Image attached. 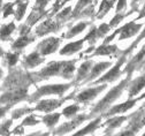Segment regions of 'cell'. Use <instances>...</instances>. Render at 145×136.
<instances>
[{"instance_id": "4fadbf2b", "label": "cell", "mask_w": 145, "mask_h": 136, "mask_svg": "<svg viewBox=\"0 0 145 136\" xmlns=\"http://www.w3.org/2000/svg\"><path fill=\"white\" fill-rule=\"evenodd\" d=\"M144 87H145V74H143L142 76L137 77L136 80H134L129 84V97L131 98V97L138 95L139 91L142 89H144Z\"/></svg>"}, {"instance_id": "5bb4252c", "label": "cell", "mask_w": 145, "mask_h": 136, "mask_svg": "<svg viewBox=\"0 0 145 136\" xmlns=\"http://www.w3.org/2000/svg\"><path fill=\"white\" fill-rule=\"evenodd\" d=\"M44 61V59L42 58V54L38 52V51H35L32 52L31 54H29L28 57H25V59H24V66L27 68H33L36 66H38L40 65L42 62Z\"/></svg>"}, {"instance_id": "4316f807", "label": "cell", "mask_w": 145, "mask_h": 136, "mask_svg": "<svg viewBox=\"0 0 145 136\" xmlns=\"http://www.w3.org/2000/svg\"><path fill=\"white\" fill-rule=\"evenodd\" d=\"M44 15H45V12H44V11H37V9H33V11H32V13L30 14V16L28 17L27 24H28V26H32V24H35L37 21H39Z\"/></svg>"}, {"instance_id": "ac0fdd59", "label": "cell", "mask_w": 145, "mask_h": 136, "mask_svg": "<svg viewBox=\"0 0 145 136\" xmlns=\"http://www.w3.org/2000/svg\"><path fill=\"white\" fill-rule=\"evenodd\" d=\"M75 62L76 60H71V61H65V65H63V68H62V72H61V75L63 79H71L72 77V74L75 72Z\"/></svg>"}, {"instance_id": "d6986e66", "label": "cell", "mask_w": 145, "mask_h": 136, "mask_svg": "<svg viewBox=\"0 0 145 136\" xmlns=\"http://www.w3.org/2000/svg\"><path fill=\"white\" fill-rule=\"evenodd\" d=\"M33 41H35V37H29L28 35H25V36H21L19 39H16L15 43H13L12 47L15 49V50H21V49L25 47L28 44L32 43Z\"/></svg>"}, {"instance_id": "ba28073f", "label": "cell", "mask_w": 145, "mask_h": 136, "mask_svg": "<svg viewBox=\"0 0 145 136\" xmlns=\"http://www.w3.org/2000/svg\"><path fill=\"white\" fill-rule=\"evenodd\" d=\"M65 99H61V101H57V99H46V101H42L37 104V106H36L35 110L37 111H42V112H51L53 110H56L58 107L61 106V104L63 103Z\"/></svg>"}, {"instance_id": "9c48e42d", "label": "cell", "mask_w": 145, "mask_h": 136, "mask_svg": "<svg viewBox=\"0 0 145 136\" xmlns=\"http://www.w3.org/2000/svg\"><path fill=\"white\" fill-rule=\"evenodd\" d=\"M89 118L88 115H78L77 118H75L72 121H70V122H67V124H65V125H62L61 127H59L57 130H56V133L54 134H65V133H68V131H70V130H72V129H75L77 126H80L84 120H86Z\"/></svg>"}, {"instance_id": "2e32d148", "label": "cell", "mask_w": 145, "mask_h": 136, "mask_svg": "<svg viewBox=\"0 0 145 136\" xmlns=\"http://www.w3.org/2000/svg\"><path fill=\"white\" fill-rule=\"evenodd\" d=\"M92 66H93V61H92V60H88V61L83 62V64L81 65V67L78 68V70H77V77H76V81H77V82H80V81L84 80L85 77L88 76V74L90 73V70H91Z\"/></svg>"}, {"instance_id": "603a6c76", "label": "cell", "mask_w": 145, "mask_h": 136, "mask_svg": "<svg viewBox=\"0 0 145 136\" xmlns=\"http://www.w3.org/2000/svg\"><path fill=\"white\" fill-rule=\"evenodd\" d=\"M16 5H17V8L14 12V14H15V18H16V20L20 21L21 18L23 17L24 13H25V9L28 7V3L27 1L23 3V1H21V0H16Z\"/></svg>"}, {"instance_id": "8fae6325", "label": "cell", "mask_w": 145, "mask_h": 136, "mask_svg": "<svg viewBox=\"0 0 145 136\" xmlns=\"http://www.w3.org/2000/svg\"><path fill=\"white\" fill-rule=\"evenodd\" d=\"M136 102H137V99H129V101H127V102L123 103V104L113 106L112 108L108 110V112L105 113L104 115H105V116H110V115H114V114H118V113H124V112L128 111L129 108H131V107L136 104Z\"/></svg>"}, {"instance_id": "484cf974", "label": "cell", "mask_w": 145, "mask_h": 136, "mask_svg": "<svg viewBox=\"0 0 145 136\" xmlns=\"http://www.w3.org/2000/svg\"><path fill=\"white\" fill-rule=\"evenodd\" d=\"M88 27V23L86 22H80L78 24H76L75 27H72L66 35H65V37H67V38H71V37H74V36H76V35H78V34H81L85 28Z\"/></svg>"}, {"instance_id": "f907efd6", "label": "cell", "mask_w": 145, "mask_h": 136, "mask_svg": "<svg viewBox=\"0 0 145 136\" xmlns=\"http://www.w3.org/2000/svg\"><path fill=\"white\" fill-rule=\"evenodd\" d=\"M144 11H145V5H144Z\"/></svg>"}, {"instance_id": "f6af8a7d", "label": "cell", "mask_w": 145, "mask_h": 136, "mask_svg": "<svg viewBox=\"0 0 145 136\" xmlns=\"http://www.w3.org/2000/svg\"><path fill=\"white\" fill-rule=\"evenodd\" d=\"M14 134H23V126L21 125L20 127H17L14 129Z\"/></svg>"}, {"instance_id": "816d5d0a", "label": "cell", "mask_w": 145, "mask_h": 136, "mask_svg": "<svg viewBox=\"0 0 145 136\" xmlns=\"http://www.w3.org/2000/svg\"><path fill=\"white\" fill-rule=\"evenodd\" d=\"M144 136H145V133H144Z\"/></svg>"}, {"instance_id": "7dc6e473", "label": "cell", "mask_w": 145, "mask_h": 136, "mask_svg": "<svg viewBox=\"0 0 145 136\" xmlns=\"http://www.w3.org/2000/svg\"><path fill=\"white\" fill-rule=\"evenodd\" d=\"M143 98H145V92H144V93H143V95H142V96L139 97V98H138L137 101H140V99H143Z\"/></svg>"}, {"instance_id": "1f68e13d", "label": "cell", "mask_w": 145, "mask_h": 136, "mask_svg": "<svg viewBox=\"0 0 145 136\" xmlns=\"http://www.w3.org/2000/svg\"><path fill=\"white\" fill-rule=\"evenodd\" d=\"M92 1V0H78V4L76 5V7H75V11H74V13H72V16H76L86 5H89L90 3H91Z\"/></svg>"}, {"instance_id": "7402d4cb", "label": "cell", "mask_w": 145, "mask_h": 136, "mask_svg": "<svg viewBox=\"0 0 145 136\" xmlns=\"http://www.w3.org/2000/svg\"><path fill=\"white\" fill-rule=\"evenodd\" d=\"M114 3H115V0H104V1L100 4V7H99V11H98L97 17L98 18H101L105 14H107L108 11H110L113 7Z\"/></svg>"}, {"instance_id": "f35d334b", "label": "cell", "mask_w": 145, "mask_h": 136, "mask_svg": "<svg viewBox=\"0 0 145 136\" xmlns=\"http://www.w3.org/2000/svg\"><path fill=\"white\" fill-rule=\"evenodd\" d=\"M12 125V121H6V124H3L0 126V135H9L8 133V127Z\"/></svg>"}, {"instance_id": "30bf717a", "label": "cell", "mask_w": 145, "mask_h": 136, "mask_svg": "<svg viewBox=\"0 0 145 136\" xmlns=\"http://www.w3.org/2000/svg\"><path fill=\"white\" fill-rule=\"evenodd\" d=\"M61 26L56 22V21H52V20H46L44 21L38 28L37 30H36V34H37V36H45L46 34L48 32H54L57 31Z\"/></svg>"}, {"instance_id": "f546056e", "label": "cell", "mask_w": 145, "mask_h": 136, "mask_svg": "<svg viewBox=\"0 0 145 136\" xmlns=\"http://www.w3.org/2000/svg\"><path fill=\"white\" fill-rule=\"evenodd\" d=\"M17 60H19V53H7L6 54V61L9 67H13Z\"/></svg>"}, {"instance_id": "74e56055", "label": "cell", "mask_w": 145, "mask_h": 136, "mask_svg": "<svg viewBox=\"0 0 145 136\" xmlns=\"http://www.w3.org/2000/svg\"><path fill=\"white\" fill-rule=\"evenodd\" d=\"M50 0H36V5L33 7V9L37 11H44V8L46 7V5L48 4Z\"/></svg>"}, {"instance_id": "52a82bcc", "label": "cell", "mask_w": 145, "mask_h": 136, "mask_svg": "<svg viewBox=\"0 0 145 136\" xmlns=\"http://www.w3.org/2000/svg\"><path fill=\"white\" fill-rule=\"evenodd\" d=\"M143 24H138L136 22H129V23H127L124 24L122 28L118 29L119 34H120V37H119V39L120 41H123V39H127V38H129V37H133L135 36L140 29H142Z\"/></svg>"}, {"instance_id": "e0dca14e", "label": "cell", "mask_w": 145, "mask_h": 136, "mask_svg": "<svg viewBox=\"0 0 145 136\" xmlns=\"http://www.w3.org/2000/svg\"><path fill=\"white\" fill-rule=\"evenodd\" d=\"M116 51H118L116 45L103 44V45H100L99 47L96 49V51L93 52V55H110V54H113Z\"/></svg>"}, {"instance_id": "7c38bea8", "label": "cell", "mask_w": 145, "mask_h": 136, "mask_svg": "<svg viewBox=\"0 0 145 136\" xmlns=\"http://www.w3.org/2000/svg\"><path fill=\"white\" fill-rule=\"evenodd\" d=\"M112 66V62H110V61H105V62H99V64H97V65H95L92 68H91V70H90V74L88 75V77H86V80H85V82H90V81H92V80H95L97 76H99L104 70H106L108 67H111Z\"/></svg>"}, {"instance_id": "681fc988", "label": "cell", "mask_w": 145, "mask_h": 136, "mask_svg": "<svg viewBox=\"0 0 145 136\" xmlns=\"http://www.w3.org/2000/svg\"><path fill=\"white\" fill-rule=\"evenodd\" d=\"M1 3H3V0H0V8H1Z\"/></svg>"}, {"instance_id": "836d02e7", "label": "cell", "mask_w": 145, "mask_h": 136, "mask_svg": "<svg viewBox=\"0 0 145 136\" xmlns=\"http://www.w3.org/2000/svg\"><path fill=\"white\" fill-rule=\"evenodd\" d=\"M110 29H111V27H110V24H106V23H103V24H100V27L97 29V32H98V37L99 38H101V37H104L108 31H110Z\"/></svg>"}, {"instance_id": "6da1fadb", "label": "cell", "mask_w": 145, "mask_h": 136, "mask_svg": "<svg viewBox=\"0 0 145 136\" xmlns=\"http://www.w3.org/2000/svg\"><path fill=\"white\" fill-rule=\"evenodd\" d=\"M129 80H130V75L127 77L125 80H123L119 85H116L115 88H113L110 92H108L104 98L96 105V107L92 110V113H98V112H103L105 108H107L108 106H110L111 104H113L119 97L121 96V93H122V91L125 89V87L128 85V83H129Z\"/></svg>"}, {"instance_id": "cb8c5ba5", "label": "cell", "mask_w": 145, "mask_h": 136, "mask_svg": "<svg viewBox=\"0 0 145 136\" xmlns=\"http://www.w3.org/2000/svg\"><path fill=\"white\" fill-rule=\"evenodd\" d=\"M125 120H127V116H114V118L107 120L105 125L108 127V130H112V129L121 126L122 122H124Z\"/></svg>"}, {"instance_id": "bcb514c9", "label": "cell", "mask_w": 145, "mask_h": 136, "mask_svg": "<svg viewBox=\"0 0 145 136\" xmlns=\"http://www.w3.org/2000/svg\"><path fill=\"white\" fill-rule=\"evenodd\" d=\"M68 1H70V0H62L61 4H60V7H61V6H63V5H65L66 3H68Z\"/></svg>"}, {"instance_id": "ee69618b", "label": "cell", "mask_w": 145, "mask_h": 136, "mask_svg": "<svg viewBox=\"0 0 145 136\" xmlns=\"http://www.w3.org/2000/svg\"><path fill=\"white\" fill-rule=\"evenodd\" d=\"M9 107H10V105H8V106H6V107H0V118L6 114V112H7V110H8Z\"/></svg>"}, {"instance_id": "d590c367", "label": "cell", "mask_w": 145, "mask_h": 136, "mask_svg": "<svg viewBox=\"0 0 145 136\" xmlns=\"http://www.w3.org/2000/svg\"><path fill=\"white\" fill-rule=\"evenodd\" d=\"M39 121L36 119V116L33 115V114H31V115H29L28 118H25L24 120H23V122H22V126H33V125H37Z\"/></svg>"}, {"instance_id": "8d00e7d4", "label": "cell", "mask_w": 145, "mask_h": 136, "mask_svg": "<svg viewBox=\"0 0 145 136\" xmlns=\"http://www.w3.org/2000/svg\"><path fill=\"white\" fill-rule=\"evenodd\" d=\"M125 17V15H123V14H120V13H118L113 18H112V21H111V23H110V27H116L123 18Z\"/></svg>"}, {"instance_id": "ab89813d", "label": "cell", "mask_w": 145, "mask_h": 136, "mask_svg": "<svg viewBox=\"0 0 145 136\" xmlns=\"http://www.w3.org/2000/svg\"><path fill=\"white\" fill-rule=\"evenodd\" d=\"M70 12H71V8L70 7H66L61 13H59L57 15V18H58V20H65V18L70 14Z\"/></svg>"}, {"instance_id": "4dcf8cb0", "label": "cell", "mask_w": 145, "mask_h": 136, "mask_svg": "<svg viewBox=\"0 0 145 136\" xmlns=\"http://www.w3.org/2000/svg\"><path fill=\"white\" fill-rule=\"evenodd\" d=\"M32 111H33V108H28V107L20 108V110H15V111L13 112V114H12V118H13V119H19L20 116H22V115H24V114H27V113H30V112H32Z\"/></svg>"}, {"instance_id": "3957f363", "label": "cell", "mask_w": 145, "mask_h": 136, "mask_svg": "<svg viewBox=\"0 0 145 136\" xmlns=\"http://www.w3.org/2000/svg\"><path fill=\"white\" fill-rule=\"evenodd\" d=\"M65 61H53L48 64L44 69H42L39 73L33 74L35 76H38V80H44L48 79L51 76H56V75H61L62 68H63Z\"/></svg>"}, {"instance_id": "b9f144b4", "label": "cell", "mask_w": 145, "mask_h": 136, "mask_svg": "<svg viewBox=\"0 0 145 136\" xmlns=\"http://www.w3.org/2000/svg\"><path fill=\"white\" fill-rule=\"evenodd\" d=\"M21 31H20V34H21V36H25V35H28L29 34V31H30V26H22L21 28Z\"/></svg>"}, {"instance_id": "44dd1931", "label": "cell", "mask_w": 145, "mask_h": 136, "mask_svg": "<svg viewBox=\"0 0 145 136\" xmlns=\"http://www.w3.org/2000/svg\"><path fill=\"white\" fill-rule=\"evenodd\" d=\"M15 30V24L14 22H10L9 24H5L0 28V39L1 41H8L9 36L13 34Z\"/></svg>"}, {"instance_id": "8992f818", "label": "cell", "mask_w": 145, "mask_h": 136, "mask_svg": "<svg viewBox=\"0 0 145 136\" xmlns=\"http://www.w3.org/2000/svg\"><path fill=\"white\" fill-rule=\"evenodd\" d=\"M125 61V58L124 57H121L119 61L116 62V65L110 70L107 72L103 77H100L99 80L96 81V83H105V82H113L115 81L116 79H119V76L121 75V67L123 65V62Z\"/></svg>"}, {"instance_id": "9a60e30c", "label": "cell", "mask_w": 145, "mask_h": 136, "mask_svg": "<svg viewBox=\"0 0 145 136\" xmlns=\"http://www.w3.org/2000/svg\"><path fill=\"white\" fill-rule=\"evenodd\" d=\"M84 38L78 42H72V43H69L67 44L63 49L60 50V54L61 55H70V54H74L76 52H78L82 47H83V44H84Z\"/></svg>"}, {"instance_id": "e575fe53", "label": "cell", "mask_w": 145, "mask_h": 136, "mask_svg": "<svg viewBox=\"0 0 145 136\" xmlns=\"http://www.w3.org/2000/svg\"><path fill=\"white\" fill-rule=\"evenodd\" d=\"M144 38H145V28H144V30L142 31V34H140V35H139V36L137 37V39H136V41H135V42H134V43H133V44L130 45V47H129L128 50H127V51H125L124 53H129V52H131V51H133V50H134V49H135V47L137 46V44H138V43H139L140 41H143Z\"/></svg>"}, {"instance_id": "d6a6232c", "label": "cell", "mask_w": 145, "mask_h": 136, "mask_svg": "<svg viewBox=\"0 0 145 136\" xmlns=\"http://www.w3.org/2000/svg\"><path fill=\"white\" fill-rule=\"evenodd\" d=\"M14 5H16V1L15 3H8L4 6V17H8L9 15L14 14Z\"/></svg>"}, {"instance_id": "f1b7e54d", "label": "cell", "mask_w": 145, "mask_h": 136, "mask_svg": "<svg viewBox=\"0 0 145 136\" xmlns=\"http://www.w3.org/2000/svg\"><path fill=\"white\" fill-rule=\"evenodd\" d=\"M97 38H99V37H98V32H97V28H92L91 30H90V32L85 36L84 41H85V42H89L90 44L92 45V44L96 43Z\"/></svg>"}, {"instance_id": "60d3db41", "label": "cell", "mask_w": 145, "mask_h": 136, "mask_svg": "<svg viewBox=\"0 0 145 136\" xmlns=\"http://www.w3.org/2000/svg\"><path fill=\"white\" fill-rule=\"evenodd\" d=\"M125 5H127V0H119L116 6V13H120L121 11H123L125 8Z\"/></svg>"}, {"instance_id": "7a4b0ae2", "label": "cell", "mask_w": 145, "mask_h": 136, "mask_svg": "<svg viewBox=\"0 0 145 136\" xmlns=\"http://www.w3.org/2000/svg\"><path fill=\"white\" fill-rule=\"evenodd\" d=\"M70 88V84H52V85H44L39 88L37 91L33 93V96L29 99L30 102H35L43 96L47 95H59L62 96L68 89Z\"/></svg>"}, {"instance_id": "c3c4849f", "label": "cell", "mask_w": 145, "mask_h": 136, "mask_svg": "<svg viewBox=\"0 0 145 136\" xmlns=\"http://www.w3.org/2000/svg\"><path fill=\"white\" fill-rule=\"evenodd\" d=\"M1 76H3V69L0 68V77H1Z\"/></svg>"}, {"instance_id": "7bdbcfd3", "label": "cell", "mask_w": 145, "mask_h": 136, "mask_svg": "<svg viewBox=\"0 0 145 136\" xmlns=\"http://www.w3.org/2000/svg\"><path fill=\"white\" fill-rule=\"evenodd\" d=\"M61 1H62V0H57V1H56V4L53 5V12H52V14H56V13H57V12L59 11Z\"/></svg>"}, {"instance_id": "ffe728a7", "label": "cell", "mask_w": 145, "mask_h": 136, "mask_svg": "<svg viewBox=\"0 0 145 136\" xmlns=\"http://www.w3.org/2000/svg\"><path fill=\"white\" fill-rule=\"evenodd\" d=\"M100 120H101V118H97L96 120H93L92 122H90L85 128H83V129H81L80 131H77V133H75V136H80V135H86V134H90V133H92V131H95L99 126H100Z\"/></svg>"}, {"instance_id": "277c9868", "label": "cell", "mask_w": 145, "mask_h": 136, "mask_svg": "<svg viewBox=\"0 0 145 136\" xmlns=\"http://www.w3.org/2000/svg\"><path fill=\"white\" fill-rule=\"evenodd\" d=\"M61 43L60 38H56V37H51V38H46L43 42H40L37 46V51L42 54V55H47L51 53H54L59 45Z\"/></svg>"}, {"instance_id": "d4e9b609", "label": "cell", "mask_w": 145, "mask_h": 136, "mask_svg": "<svg viewBox=\"0 0 145 136\" xmlns=\"http://www.w3.org/2000/svg\"><path fill=\"white\" fill-rule=\"evenodd\" d=\"M60 119V113H53V114H46L45 116H43V122L47 126V127H53L56 126L57 122Z\"/></svg>"}, {"instance_id": "83f0119b", "label": "cell", "mask_w": 145, "mask_h": 136, "mask_svg": "<svg viewBox=\"0 0 145 136\" xmlns=\"http://www.w3.org/2000/svg\"><path fill=\"white\" fill-rule=\"evenodd\" d=\"M78 111H80V106L76 105V104H74V105H69L66 108H63L62 114L65 116H67V118H71V116H74Z\"/></svg>"}, {"instance_id": "5b68a950", "label": "cell", "mask_w": 145, "mask_h": 136, "mask_svg": "<svg viewBox=\"0 0 145 136\" xmlns=\"http://www.w3.org/2000/svg\"><path fill=\"white\" fill-rule=\"evenodd\" d=\"M106 84H103V85H99V87H95V88H89V89H85L83 90L82 92H80L76 97L75 99L77 102H81V103H86V102H90L95 99L96 97L106 89Z\"/></svg>"}]
</instances>
